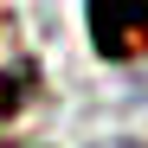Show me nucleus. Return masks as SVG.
<instances>
[{
	"label": "nucleus",
	"mask_w": 148,
	"mask_h": 148,
	"mask_svg": "<svg viewBox=\"0 0 148 148\" xmlns=\"http://www.w3.org/2000/svg\"><path fill=\"white\" fill-rule=\"evenodd\" d=\"M90 45L103 58L148 52V0H90Z\"/></svg>",
	"instance_id": "nucleus-1"
},
{
	"label": "nucleus",
	"mask_w": 148,
	"mask_h": 148,
	"mask_svg": "<svg viewBox=\"0 0 148 148\" xmlns=\"http://www.w3.org/2000/svg\"><path fill=\"white\" fill-rule=\"evenodd\" d=\"M97 148H142V142H97Z\"/></svg>",
	"instance_id": "nucleus-2"
}]
</instances>
